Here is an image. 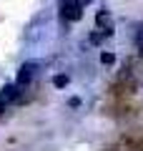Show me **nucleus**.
<instances>
[{
    "instance_id": "obj_3",
    "label": "nucleus",
    "mask_w": 143,
    "mask_h": 151,
    "mask_svg": "<svg viewBox=\"0 0 143 151\" xmlns=\"http://www.w3.org/2000/svg\"><path fill=\"white\" fill-rule=\"evenodd\" d=\"M98 25H103V28H106V33H113V20H111V15H108L106 10H103V13H98Z\"/></svg>"
},
{
    "instance_id": "obj_5",
    "label": "nucleus",
    "mask_w": 143,
    "mask_h": 151,
    "mask_svg": "<svg viewBox=\"0 0 143 151\" xmlns=\"http://www.w3.org/2000/svg\"><path fill=\"white\" fill-rule=\"evenodd\" d=\"M78 3H80V5H85V3H90V0H78Z\"/></svg>"
},
{
    "instance_id": "obj_4",
    "label": "nucleus",
    "mask_w": 143,
    "mask_h": 151,
    "mask_svg": "<svg viewBox=\"0 0 143 151\" xmlns=\"http://www.w3.org/2000/svg\"><path fill=\"white\" fill-rule=\"evenodd\" d=\"M103 63H113V55L111 53H103Z\"/></svg>"
},
{
    "instance_id": "obj_2",
    "label": "nucleus",
    "mask_w": 143,
    "mask_h": 151,
    "mask_svg": "<svg viewBox=\"0 0 143 151\" xmlns=\"http://www.w3.org/2000/svg\"><path fill=\"white\" fill-rule=\"evenodd\" d=\"M35 68H38L35 63H28V65H23L20 76H18V81H20V83H28V78H33V76H35Z\"/></svg>"
},
{
    "instance_id": "obj_1",
    "label": "nucleus",
    "mask_w": 143,
    "mask_h": 151,
    "mask_svg": "<svg viewBox=\"0 0 143 151\" xmlns=\"http://www.w3.org/2000/svg\"><path fill=\"white\" fill-rule=\"evenodd\" d=\"M63 15L65 18H73V20H78L80 18V3H63Z\"/></svg>"
}]
</instances>
